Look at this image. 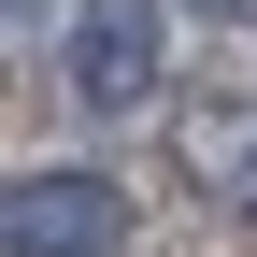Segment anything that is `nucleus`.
<instances>
[{
	"instance_id": "3",
	"label": "nucleus",
	"mask_w": 257,
	"mask_h": 257,
	"mask_svg": "<svg viewBox=\"0 0 257 257\" xmlns=\"http://www.w3.org/2000/svg\"><path fill=\"white\" fill-rule=\"evenodd\" d=\"M172 172L200 186L214 214H257V72L172 86Z\"/></svg>"
},
{
	"instance_id": "4",
	"label": "nucleus",
	"mask_w": 257,
	"mask_h": 257,
	"mask_svg": "<svg viewBox=\"0 0 257 257\" xmlns=\"http://www.w3.org/2000/svg\"><path fill=\"white\" fill-rule=\"evenodd\" d=\"M186 15H214V29H257V0H186Z\"/></svg>"
},
{
	"instance_id": "2",
	"label": "nucleus",
	"mask_w": 257,
	"mask_h": 257,
	"mask_svg": "<svg viewBox=\"0 0 257 257\" xmlns=\"http://www.w3.org/2000/svg\"><path fill=\"white\" fill-rule=\"evenodd\" d=\"M0 257H128L114 172H0Z\"/></svg>"
},
{
	"instance_id": "5",
	"label": "nucleus",
	"mask_w": 257,
	"mask_h": 257,
	"mask_svg": "<svg viewBox=\"0 0 257 257\" xmlns=\"http://www.w3.org/2000/svg\"><path fill=\"white\" fill-rule=\"evenodd\" d=\"M29 15H43V0H0V29H29Z\"/></svg>"
},
{
	"instance_id": "1",
	"label": "nucleus",
	"mask_w": 257,
	"mask_h": 257,
	"mask_svg": "<svg viewBox=\"0 0 257 257\" xmlns=\"http://www.w3.org/2000/svg\"><path fill=\"white\" fill-rule=\"evenodd\" d=\"M57 72L86 114H157L172 100V15L157 0H72L57 15Z\"/></svg>"
}]
</instances>
